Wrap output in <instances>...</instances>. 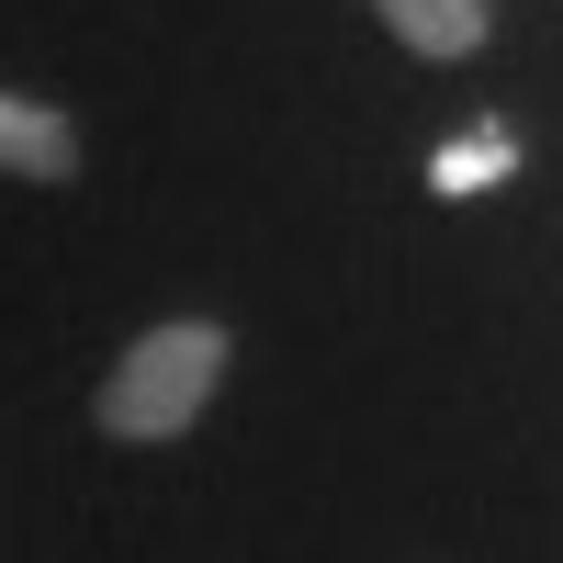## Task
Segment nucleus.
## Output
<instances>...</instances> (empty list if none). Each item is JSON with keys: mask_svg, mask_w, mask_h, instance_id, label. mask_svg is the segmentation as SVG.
<instances>
[{"mask_svg": "<svg viewBox=\"0 0 563 563\" xmlns=\"http://www.w3.org/2000/svg\"><path fill=\"white\" fill-rule=\"evenodd\" d=\"M214 372H225V327H203V316L147 327V339L124 350V372L102 384V429H113V440H180V429L203 417Z\"/></svg>", "mask_w": 563, "mask_h": 563, "instance_id": "obj_1", "label": "nucleus"}, {"mask_svg": "<svg viewBox=\"0 0 563 563\" xmlns=\"http://www.w3.org/2000/svg\"><path fill=\"white\" fill-rule=\"evenodd\" d=\"M0 169H23V180H68V169H79L68 113H45V102H0Z\"/></svg>", "mask_w": 563, "mask_h": 563, "instance_id": "obj_2", "label": "nucleus"}, {"mask_svg": "<svg viewBox=\"0 0 563 563\" xmlns=\"http://www.w3.org/2000/svg\"><path fill=\"white\" fill-rule=\"evenodd\" d=\"M372 12H384L417 57H474L485 45V0H372Z\"/></svg>", "mask_w": 563, "mask_h": 563, "instance_id": "obj_3", "label": "nucleus"}, {"mask_svg": "<svg viewBox=\"0 0 563 563\" xmlns=\"http://www.w3.org/2000/svg\"><path fill=\"white\" fill-rule=\"evenodd\" d=\"M440 192H485V180H507V135H462V147H440Z\"/></svg>", "mask_w": 563, "mask_h": 563, "instance_id": "obj_4", "label": "nucleus"}]
</instances>
